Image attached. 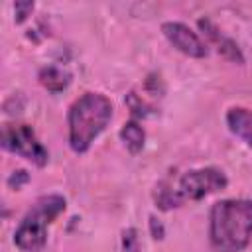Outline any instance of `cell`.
<instances>
[{"instance_id": "cell-8", "label": "cell", "mask_w": 252, "mask_h": 252, "mask_svg": "<svg viewBox=\"0 0 252 252\" xmlns=\"http://www.w3.org/2000/svg\"><path fill=\"white\" fill-rule=\"evenodd\" d=\"M228 130L238 136L246 146H252V112L242 106H232L226 112Z\"/></svg>"}, {"instance_id": "cell-4", "label": "cell", "mask_w": 252, "mask_h": 252, "mask_svg": "<svg viewBox=\"0 0 252 252\" xmlns=\"http://www.w3.org/2000/svg\"><path fill=\"white\" fill-rule=\"evenodd\" d=\"M67 201L61 195H43L24 215L14 230V244L22 252H41L47 244L49 224L65 211Z\"/></svg>"}, {"instance_id": "cell-2", "label": "cell", "mask_w": 252, "mask_h": 252, "mask_svg": "<svg viewBox=\"0 0 252 252\" xmlns=\"http://www.w3.org/2000/svg\"><path fill=\"white\" fill-rule=\"evenodd\" d=\"M112 118V102L102 93L81 94L67 112L69 146L75 154H85Z\"/></svg>"}, {"instance_id": "cell-12", "label": "cell", "mask_w": 252, "mask_h": 252, "mask_svg": "<svg viewBox=\"0 0 252 252\" xmlns=\"http://www.w3.org/2000/svg\"><path fill=\"white\" fill-rule=\"evenodd\" d=\"M126 104L130 106V112H132L134 116H146V114H148V106H146V102H144L136 93H130V94H128Z\"/></svg>"}, {"instance_id": "cell-11", "label": "cell", "mask_w": 252, "mask_h": 252, "mask_svg": "<svg viewBox=\"0 0 252 252\" xmlns=\"http://www.w3.org/2000/svg\"><path fill=\"white\" fill-rule=\"evenodd\" d=\"M122 252H142V244L136 228H126L122 232Z\"/></svg>"}, {"instance_id": "cell-9", "label": "cell", "mask_w": 252, "mask_h": 252, "mask_svg": "<svg viewBox=\"0 0 252 252\" xmlns=\"http://www.w3.org/2000/svg\"><path fill=\"white\" fill-rule=\"evenodd\" d=\"M37 79H39V85L43 89H47L49 93H53V94L65 91L71 83V75L67 71H63L61 67H55V65L41 67L39 73H37Z\"/></svg>"}, {"instance_id": "cell-14", "label": "cell", "mask_w": 252, "mask_h": 252, "mask_svg": "<svg viewBox=\"0 0 252 252\" xmlns=\"http://www.w3.org/2000/svg\"><path fill=\"white\" fill-rule=\"evenodd\" d=\"M28 181H30V175H28L26 169H16V171L8 177V185H10L12 189H16V191H18L24 183H28Z\"/></svg>"}, {"instance_id": "cell-1", "label": "cell", "mask_w": 252, "mask_h": 252, "mask_svg": "<svg viewBox=\"0 0 252 252\" xmlns=\"http://www.w3.org/2000/svg\"><path fill=\"white\" fill-rule=\"evenodd\" d=\"M252 238V201L222 199L209 213V240L217 252H240Z\"/></svg>"}, {"instance_id": "cell-13", "label": "cell", "mask_w": 252, "mask_h": 252, "mask_svg": "<svg viewBox=\"0 0 252 252\" xmlns=\"http://www.w3.org/2000/svg\"><path fill=\"white\" fill-rule=\"evenodd\" d=\"M32 12H33V2H30V0H18V2H14L16 24H22Z\"/></svg>"}, {"instance_id": "cell-6", "label": "cell", "mask_w": 252, "mask_h": 252, "mask_svg": "<svg viewBox=\"0 0 252 252\" xmlns=\"http://www.w3.org/2000/svg\"><path fill=\"white\" fill-rule=\"evenodd\" d=\"M161 32L165 39L183 55L193 57V59H203L207 55V45L205 41L185 24L181 22H163Z\"/></svg>"}, {"instance_id": "cell-7", "label": "cell", "mask_w": 252, "mask_h": 252, "mask_svg": "<svg viewBox=\"0 0 252 252\" xmlns=\"http://www.w3.org/2000/svg\"><path fill=\"white\" fill-rule=\"evenodd\" d=\"M197 26H199V30L205 33V37L215 45V49H217V53H219L220 57H224V59L230 61V63L244 65V55H242L240 47H238L230 37H226L209 18H201V20L197 22Z\"/></svg>"}, {"instance_id": "cell-10", "label": "cell", "mask_w": 252, "mask_h": 252, "mask_svg": "<svg viewBox=\"0 0 252 252\" xmlns=\"http://www.w3.org/2000/svg\"><path fill=\"white\" fill-rule=\"evenodd\" d=\"M120 140L124 142V146L128 148V152L132 156H136V154L142 152V148L146 144V132H144V128L136 120H130V122H126L120 128Z\"/></svg>"}, {"instance_id": "cell-15", "label": "cell", "mask_w": 252, "mask_h": 252, "mask_svg": "<svg viewBox=\"0 0 252 252\" xmlns=\"http://www.w3.org/2000/svg\"><path fill=\"white\" fill-rule=\"evenodd\" d=\"M150 230H152V236L156 240H161L165 236V230H163V224L156 219V217H150Z\"/></svg>"}, {"instance_id": "cell-3", "label": "cell", "mask_w": 252, "mask_h": 252, "mask_svg": "<svg viewBox=\"0 0 252 252\" xmlns=\"http://www.w3.org/2000/svg\"><path fill=\"white\" fill-rule=\"evenodd\" d=\"M228 185V179L222 169L219 167H199L185 171L177 183L161 181L156 185L154 201L156 207L161 211H169L181 207L187 201H201L211 193L222 191Z\"/></svg>"}, {"instance_id": "cell-5", "label": "cell", "mask_w": 252, "mask_h": 252, "mask_svg": "<svg viewBox=\"0 0 252 252\" xmlns=\"http://www.w3.org/2000/svg\"><path fill=\"white\" fill-rule=\"evenodd\" d=\"M2 148L43 167L49 161V152L37 140L30 124H4L2 126Z\"/></svg>"}]
</instances>
